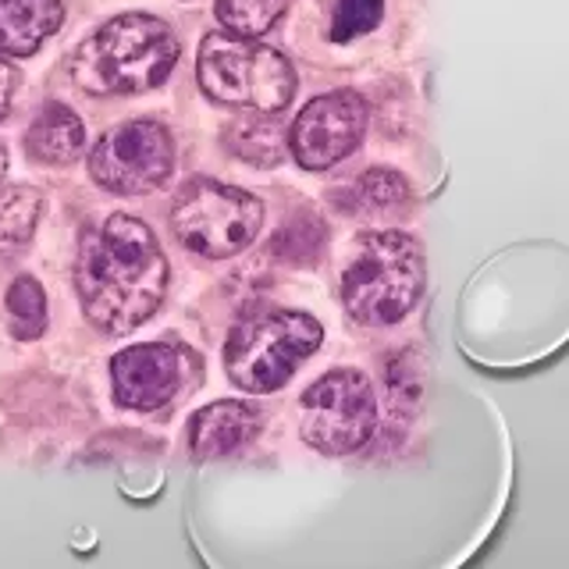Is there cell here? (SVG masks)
<instances>
[{"label": "cell", "mask_w": 569, "mask_h": 569, "mask_svg": "<svg viewBox=\"0 0 569 569\" xmlns=\"http://www.w3.org/2000/svg\"><path fill=\"white\" fill-rule=\"evenodd\" d=\"M257 427H260V413L249 402L239 399L210 402L189 420V449L196 459L231 456L257 435Z\"/></svg>", "instance_id": "11"}, {"label": "cell", "mask_w": 569, "mask_h": 569, "mask_svg": "<svg viewBox=\"0 0 569 569\" xmlns=\"http://www.w3.org/2000/svg\"><path fill=\"white\" fill-rule=\"evenodd\" d=\"M14 89H18V71H14L4 58H0V121H4L8 111H11Z\"/></svg>", "instance_id": "20"}, {"label": "cell", "mask_w": 569, "mask_h": 569, "mask_svg": "<svg viewBox=\"0 0 569 569\" xmlns=\"http://www.w3.org/2000/svg\"><path fill=\"white\" fill-rule=\"evenodd\" d=\"M263 224V203L253 192L213 182V178H196L174 196L171 207V231L189 253L207 260L236 257L257 239Z\"/></svg>", "instance_id": "6"}, {"label": "cell", "mask_w": 569, "mask_h": 569, "mask_svg": "<svg viewBox=\"0 0 569 569\" xmlns=\"http://www.w3.org/2000/svg\"><path fill=\"white\" fill-rule=\"evenodd\" d=\"M43 213V196L32 186H0V253L32 239Z\"/></svg>", "instance_id": "16"}, {"label": "cell", "mask_w": 569, "mask_h": 569, "mask_svg": "<svg viewBox=\"0 0 569 569\" xmlns=\"http://www.w3.org/2000/svg\"><path fill=\"white\" fill-rule=\"evenodd\" d=\"M174 171V136L153 118L121 121L89 153V174L107 192L142 196L160 189Z\"/></svg>", "instance_id": "8"}, {"label": "cell", "mask_w": 569, "mask_h": 569, "mask_svg": "<svg viewBox=\"0 0 569 569\" xmlns=\"http://www.w3.org/2000/svg\"><path fill=\"white\" fill-rule=\"evenodd\" d=\"M338 207L360 221H385L409 207V182L391 168H367L346 186Z\"/></svg>", "instance_id": "14"}, {"label": "cell", "mask_w": 569, "mask_h": 569, "mask_svg": "<svg viewBox=\"0 0 569 569\" xmlns=\"http://www.w3.org/2000/svg\"><path fill=\"white\" fill-rule=\"evenodd\" d=\"M292 8V0H218V22L236 32L260 40L267 29H274V22Z\"/></svg>", "instance_id": "17"}, {"label": "cell", "mask_w": 569, "mask_h": 569, "mask_svg": "<svg viewBox=\"0 0 569 569\" xmlns=\"http://www.w3.org/2000/svg\"><path fill=\"white\" fill-rule=\"evenodd\" d=\"M385 0H338L331 14V40L349 43L356 36H367L381 26Z\"/></svg>", "instance_id": "19"}, {"label": "cell", "mask_w": 569, "mask_h": 569, "mask_svg": "<svg viewBox=\"0 0 569 569\" xmlns=\"http://www.w3.org/2000/svg\"><path fill=\"white\" fill-rule=\"evenodd\" d=\"M228 150L236 153L239 160L253 168H274L278 160L284 157V132L281 124L274 121V114H246L239 121L228 124L224 132Z\"/></svg>", "instance_id": "15"}, {"label": "cell", "mask_w": 569, "mask_h": 569, "mask_svg": "<svg viewBox=\"0 0 569 569\" xmlns=\"http://www.w3.org/2000/svg\"><path fill=\"white\" fill-rule=\"evenodd\" d=\"M178 36L153 14H118L71 50V82L89 97H132L164 86L178 64Z\"/></svg>", "instance_id": "2"}, {"label": "cell", "mask_w": 569, "mask_h": 569, "mask_svg": "<svg viewBox=\"0 0 569 569\" xmlns=\"http://www.w3.org/2000/svg\"><path fill=\"white\" fill-rule=\"evenodd\" d=\"M61 22V0H0V58H32Z\"/></svg>", "instance_id": "12"}, {"label": "cell", "mask_w": 569, "mask_h": 569, "mask_svg": "<svg viewBox=\"0 0 569 569\" xmlns=\"http://www.w3.org/2000/svg\"><path fill=\"white\" fill-rule=\"evenodd\" d=\"M8 317H11V331L22 342H32L40 338L47 328V296L40 289V281L22 274L14 278V284L8 289Z\"/></svg>", "instance_id": "18"}, {"label": "cell", "mask_w": 569, "mask_h": 569, "mask_svg": "<svg viewBox=\"0 0 569 569\" xmlns=\"http://www.w3.org/2000/svg\"><path fill=\"white\" fill-rule=\"evenodd\" d=\"M196 79L203 93L224 107L278 114L296 97V68L281 50L236 32H210L200 43Z\"/></svg>", "instance_id": "4"}, {"label": "cell", "mask_w": 569, "mask_h": 569, "mask_svg": "<svg viewBox=\"0 0 569 569\" xmlns=\"http://www.w3.org/2000/svg\"><path fill=\"white\" fill-rule=\"evenodd\" d=\"M427 281L423 249L406 231H363L342 267L338 296L363 328H388L417 307Z\"/></svg>", "instance_id": "3"}, {"label": "cell", "mask_w": 569, "mask_h": 569, "mask_svg": "<svg viewBox=\"0 0 569 569\" xmlns=\"http://www.w3.org/2000/svg\"><path fill=\"white\" fill-rule=\"evenodd\" d=\"M168 257L153 228L111 213L86 231L76 260V292L86 320L103 335H129L157 313L168 292Z\"/></svg>", "instance_id": "1"}, {"label": "cell", "mask_w": 569, "mask_h": 569, "mask_svg": "<svg viewBox=\"0 0 569 569\" xmlns=\"http://www.w3.org/2000/svg\"><path fill=\"white\" fill-rule=\"evenodd\" d=\"M367 100L352 89H335L310 100L292 121L289 150L299 168L328 171L346 160L367 132Z\"/></svg>", "instance_id": "9"}, {"label": "cell", "mask_w": 569, "mask_h": 569, "mask_svg": "<svg viewBox=\"0 0 569 569\" xmlns=\"http://www.w3.org/2000/svg\"><path fill=\"white\" fill-rule=\"evenodd\" d=\"M325 342V328L302 310H257L231 328L224 370L242 391H278Z\"/></svg>", "instance_id": "5"}, {"label": "cell", "mask_w": 569, "mask_h": 569, "mask_svg": "<svg viewBox=\"0 0 569 569\" xmlns=\"http://www.w3.org/2000/svg\"><path fill=\"white\" fill-rule=\"evenodd\" d=\"M4 171H8V147L0 142V178H4Z\"/></svg>", "instance_id": "21"}, {"label": "cell", "mask_w": 569, "mask_h": 569, "mask_svg": "<svg viewBox=\"0 0 569 569\" xmlns=\"http://www.w3.org/2000/svg\"><path fill=\"white\" fill-rule=\"evenodd\" d=\"M186 373L189 352L171 342L129 346L111 360L114 399L136 413H153V409L168 406L186 388Z\"/></svg>", "instance_id": "10"}, {"label": "cell", "mask_w": 569, "mask_h": 569, "mask_svg": "<svg viewBox=\"0 0 569 569\" xmlns=\"http://www.w3.org/2000/svg\"><path fill=\"white\" fill-rule=\"evenodd\" d=\"M26 150L40 164L64 168L86 150V124L68 103H47L26 129Z\"/></svg>", "instance_id": "13"}, {"label": "cell", "mask_w": 569, "mask_h": 569, "mask_svg": "<svg viewBox=\"0 0 569 569\" xmlns=\"http://www.w3.org/2000/svg\"><path fill=\"white\" fill-rule=\"evenodd\" d=\"M378 423V399L367 373L352 367L328 370L299 402V435L320 456H349L363 449Z\"/></svg>", "instance_id": "7"}]
</instances>
